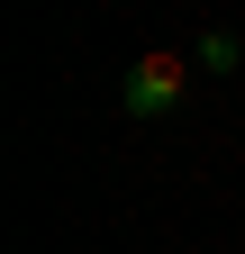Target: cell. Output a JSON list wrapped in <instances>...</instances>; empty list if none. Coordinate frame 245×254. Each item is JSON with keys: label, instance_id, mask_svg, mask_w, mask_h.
I'll return each instance as SVG.
<instances>
[{"label": "cell", "instance_id": "cell-1", "mask_svg": "<svg viewBox=\"0 0 245 254\" xmlns=\"http://www.w3.org/2000/svg\"><path fill=\"white\" fill-rule=\"evenodd\" d=\"M182 82H191L182 55H136V73H127V118H164V109L182 100Z\"/></svg>", "mask_w": 245, "mask_h": 254}]
</instances>
